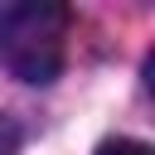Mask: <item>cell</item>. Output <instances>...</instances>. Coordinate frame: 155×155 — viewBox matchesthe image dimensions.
Returning <instances> with one entry per match:
<instances>
[{
  "mask_svg": "<svg viewBox=\"0 0 155 155\" xmlns=\"http://www.w3.org/2000/svg\"><path fill=\"white\" fill-rule=\"evenodd\" d=\"M0 58L19 82H53L68 58V10L48 0H24L0 15Z\"/></svg>",
  "mask_w": 155,
  "mask_h": 155,
  "instance_id": "6da1fadb",
  "label": "cell"
},
{
  "mask_svg": "<svg viewBox=\"0 0 155 155\" xmlns=\"http://www.w3.org/2000/svg\"><path fill=\"white\" fill-rule=\"evenodd\" d=\"M97 155H150L145 140H131V136H116V140H102Z\"/></svg>",
  "mask_w": 155,
  "mask_h": 155,
  "instance_id": "7a4b0ae2",
  "label": "cell"
},
{
  "mask_svg": "<svg viewBox=\"0 0 155 155\" xmlns=\"http://www.w3.org/2000/svg\"><path fill=\"white\" fill-rule=\"evenodd\" d=\"M15 145H19V131L0 116V155H15Z\"/></svg>",
  "mask_w": 155,
  "mask_h": 155,
  "instance_id": "3957f363",
  "label": "cell"
}]
</instances>
